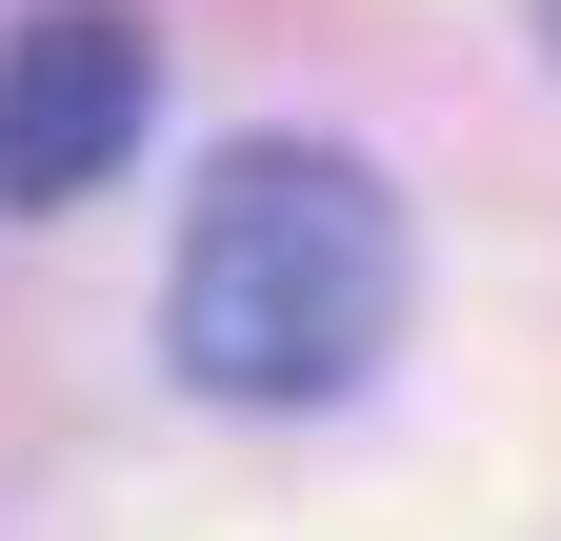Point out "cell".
<instances>
[{
  "mask_svg": "<svg viewBox=\"0 0 561 541\" xmlns=\"http://www.w3.org/2000/svg\"><path fill=\"white\" fill-rule=\"evenodd\" d=\"M161 342L201 401H341L401 342V181L362 141H221L161 261Z\"/></svg>",
  "mask_w": 561,
  "mask_h": 541,
  "instance_id": "obj_1",
  "label": "cell"
},
{
  "mask_svg": "<svg viewBox=\"0 0 561 541\" xmlns=\"http://www.w3.org/2000/svg\"><path fill=\"white\" fill-rule=\"evenodd\" d=\"M140 120H161V41L121 21V0H60V21L0 41V221H60V200H101L140 161Z\"/></svg>",
  "mask_w": 561,
  "mask_h": 541,
  "instance_id": "obj_2",
  "label": "cell"
},
{
  "mask_svg": "<svg viewBox=\"0 0 561 541\" xmlns=\"http://www.w3.org/2000/svg\"><path fill=\"white\" fill-rule=\"evenodd\" d=\"M541 21H561V0H541Z\"/></svg>",
  "mask_w": 561,
  "mask_h": 541,
  "instance_id": "obj_3",
  "label": "cell"
}]
</instances>
